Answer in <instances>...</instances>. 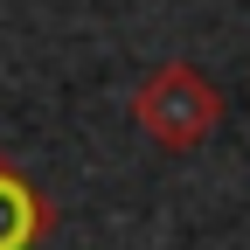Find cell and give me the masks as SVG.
Returning a JSON list of instances; mask_svg holds the SVG:
<instances>
[{
	"instance_id": "cell-1",
	"label": "cell",
	"mask_w": 250,
	"mask_h": 250,
	"mask_svg": "<svg viewBox=\"0 0 250 250\" xmlns=\"http://www.w3.org/2000/svg\"><path fill=\"white\" fill-rule=\"evenodd\" d=\"M215 118H223V90H215L195 62H160V70L132 90V125L153 146H167V153L202 146L215 132Z\"/></svg>"
},
{
	"instance_id": "cell-2",
	"label": "cell",
	"mask_w": 250,
	"mask_h": 250,
	"mask_svg": "<svg viewBox=\"0 0 250 250\" xmlns=\"http://www.w3.org/2000/svg\"><path fill=\"white\" fill-rule=\"evenodd\" d=\"M28 229H35V202H28V188L0 167V250H21Z\"/></svg>"
}]
</instances>
